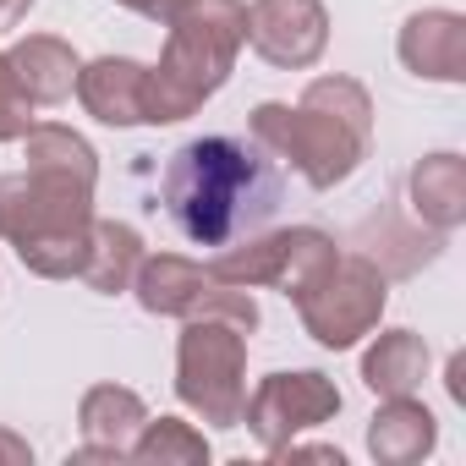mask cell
Instances as JSON below:
<instances>
[{"mask_svg":"<svg viewBox=\"0 0 466 466\" xmlns=\"http://www.w3.org/2000/svg\"><path fill=\"white\" fill-rule=\"evenodd\" d=\"M384 302H390V275H379V264L362 258V253H340L297 297V313H302V329L324 351H346V346H357L362 335L379 329Z\"/></svg>","mask_w":466,"mask_h":466,"instance_id":"obj_7","label":"cell"},{"mask_svg":"<svg viewBox=\"0 0 466 466\" xmlns=\"http://www.w3.org/2000/svg\"><path fill=\"white\" fill-rule=\"evenodd\" d=\"M340 406H346V395L335 390L329 373H319V368H291V373L258 379V390H253L248 406H242V422H248V433L258 439V450H264L269 461H280V450H286L291 439H302L308 428L335 422Z\"/></svg>","mask_w":466,"mask_h":466,"instance_id":"obj_9","label":"cell"},{"mask_svg":"<svg viewBox=\"0 0 466 466\" xmlns=\"http://www.w3.org/2000/svg\"><path fill=\"white\" fill-rule=\"evenodd\" d=\"M6 61H12V72H17V83H23V94L34 99V105H61V99H72V88H77V50L66 45V39H56V34H23L12 50H6Z\"/></svg>","mask_w":466,"mask_h":466,"instance_id":"obj_16","label":"cell"},{"mask_svg":"<svg viewBox=\"0 0 466 466\" xmlns=\"http://www.w3.org/2000/svg\"><path fill=\"white\" fill-rule=\"evenodd\" d=\"M159 198L181 237L198 248H230L264 230L280 208V170L253 137H192L170 154Z\"/></svg>","mask_w":466,"mask_h":466,"instance_id":"obj_1","label":"cell"},{"mask_svg":"<svg viewBox=\"0 0 466 466\" xmlns=\"http://www.w3.org/2000/svg\"><path fill=\"white\" fill-rule=\"evenodd\" d=\"M461 379H466V357H461V351H455V357H450V379H444V384H450V395H455V400H466V384H461Z\"/></svg>","mask_w":466,"mask_h":466,"instance_id":"obj_25","label":"cell"},{"mask_svg":"<svg viewBox=\"0 0 466 466\" xmlns=\"http://www.w3.org/2000/svg\"><path fill=\"white\" fill-rule=\"evenodd\" d=\"M439 444V417L417 395H395L373 411L368 422V455L379 466H417Z\"/></svg>","mask_w":466,"mask_h":466,"instance_id":"obj_14","label":"cell"},{"mask_svg":"<svg viewBox=\"0 0 466 466\" xmlns=\"http://www.w3.org/2000/svg\"><path fill=\"white\" fill-rule=\"evenodd\" d=\"M23 159L28 170H50V176H66L77 187H99V154L83 132L72 127H56V121H34L23 132Z\"/></svg>","mask_w":466,"mask_h":466,"instance_id":"obj_19","label":"cell"},{"mask_svg":"<svg viewBox=\"0 0 466 466\" xmlns=\"http://www.w3.org/2000/svg\"><path fill=\"white\" fill-rule=\"evenodd\" d=\"M335 258H340V248H335L329 230H319V225H286V230H253V237L219 248L214 264H208V275L225 280V286H242V291L269 286V291H286L297 302Z\"/></svg>","mask_w":466,"mask_h":466,"instance_id":"obj_6","label":"cell"},{"mask_svg":"<svg viewBox=\"0 0 466 466\" xmlns=\"http://www.w3.org/2000/svg\"><path fill=\"white\" fill-rule=\"evenodd\" d=\"M72 94L99 127H148V66L132 56H99L77 66Z\"/></svg>","mask_w":466,"mask_h":466,"instance_id":"obj_12","label":"cell"},{"mask_svg":"<svg viewBox=\"0 0 466 466\" xmlns=\"http://www.w3.org/2000/svg\"><path fill=\"white\" fill-rule=\"evenodd\" d=\"M28 127H34V99L23 94L12 61L0 56V143H23Z\"/></svg>","mask_w":466,"mask_h":466,"instance_id":"obj_21","label":"cell"},{"mask_svg":"<svg viewBox=\"0 0 466 466\" xmlns=\"http://www.w3.org/2000/svg\"><path fill=\"white\" fill-rule=\"evenodd\" d=\"M28 461H34L28 439H17L12 428H0V466H28Z\"/></svg>","mask_w":466,"mask_h":466,"instance_id":"obj_23","label":"cell"},{"mask_svg":"<svg viewBox=\"0 0 466 466\" xmlns=\"http://www.w3.org/2000/svg\"><path fill=\"white\" fill-rule=\"evenodd\" d=\"M428 379V340L417 329H384L368 351H362V384L379 400L395 395H417Z\"/></svg>","mask_w":466,"mask_h":466,"instance_id":"obj_17","label":"cell"},{"mask_svg":"<svg viewBox=\"0 0 466 466\" xmlns=\"http://www.w3.org/2000/svg\"><path fill=\"white\" fill-rule=\"evenodd\" d=\"M148 422V406L137 390L127 384H94L77 406V428H83V450L72 461H127L137 428Z\"/></svg>","mask_w":466,"mask_h":466,"instance_id":"obj_13","label":"cell"},{"mask_svg":"<svg viewBox=\"0 0 466 466\" xmlns=\"http://www.w3.org/2000/svg\"><path fill=\"white\" fill-rule=\"evenodd\" d=\"M137 264H143V237H137V230L127 219H99L94 214V225H88V258H83L77 280H88L99 297H121V291H132Z\"/></svg>","mask_w":466,"mask_h":466,"instance_id":"obj_18","label":"cell"},{"mask_svg":"<svg viewBox=\"0 0 466 466\" xmlns=\"http://www.w3.org/2000/svg\"><path fill=\"white\" fill-rule=\"evenodd\" d=\"M94 187H77L50 170L0 176V237H6L39 280H72L88 258Z\"/></svg>","mask_w":466,"mask_h":466,"instance_id":"obj_4","label":"cell"},{"mask_svg":"<svg viewBox=\"0 0 466 466\" xmlns=\"http://www.w3.org/2000/svg\"><path fill=\"white\" fill-rule=\"evenodd\" d=\"M116 6H127V12H137V17H148V23H170L187 0H116Z\"/></svg>","mask_w":466,"mask_h":466,"instance_id":"obj_22","label":"cell"},{"mask_svg":"<svg viewBox=\"0 0 466 466\" xmlns=\"http://www.w3.org/2000/svg\"><path fill=\"white\" fill-rule=\"evenodd\" d=\"M127 455L143 461V466H203L208 461V439L192 422H181V417H148Z\"/></svg>","mask_w":466,"mask_h":466,"instance_id":"obj_20","label":"cell"},{"mask_svg":"<svg viewBox=\"0 0 466 466\" xmlns=\"http://www.w3.org/2000/svg\"><path fill=\"white\" fill-rule=\"evenodd\" d=\"M248 137L269 159H286L313 192H329L373 154V99L357 77H313L297 105L264 99L248 116Z\"/></svg>","mask_w":466,"mask_h":466,"instance_id":"obj_2","label":"cell"},{"mask_svg":"<svg viewBox=\"0 0 466 466\" xmlns=\"http://www.w3.org/2000/svg\"><path fill=\"white\" fill-rule=\"evenodd\" d=\"M248 45L280 72H308L329 50L324 0H253L248 6Z\"/></svg>","mask_w":466,"mask_h":466,"instance_id":"obj_10","label":"cell"},{"mask_svg":"<svg viewBox=\"0 0 466 466\" xmlns=\"http://www.w3.org/2000/svg\"><path fill=\"white\" fill-rule=\"evenodd\" d=\"M176 400L208 428H242L248 406V329L230 319H187L176 340Z\"/></svg>","mask_w":466,"mask_h":466,"instance_id":"obj_5","label":"cell"},{"mask_svg":"<svg viewBox=\"0 0 466 466\" xmlns=\"http://www.w3.org/2000/svg\"><path fill=\"white\" fill-rule=\"evenodd\" d=\"M395 56L411 77H428V83H466V17L450 12V6H428V12H411L400 23V39H395Z\"/></svg>","mask_w":466,"mask_h":466,"instance_id":"obj_11","label":"cell"},{"mask_svg":"<svg viewBox=\"0 0 466 466\" xmlns=\"http://www.w3.org/2000/svg\"><path fill=\"white\" fill-rule=\"evenodd\" d=\"M28 17V0H0V34H12Z\"/></svg>","mask_w":466,"mask_h":466,"instance_id":"obj_24","label":"cell"},{"mask_svg":"<svg viewBox=\"0 0 466 466\" xmlns=\"http://www.w3.org/2000/svg\"><path fill=\"white\" fill-rule=\"evenodd\" d=\"M406 192H411V214H417L428 230L450 237V230L466 219V159H461V154H450V148H444V154L417 159V165H411Z\"/></svg>","mask_w":466,"mask_h":466,"instance_id":"obj_15","label":"cell"},{"mask_svg":"<svg viewBox=\"0 0 466 466\" xmlns=\"http://www.w3.org/2000/svg\"><path fill=\"white\" fill-rule=\"evenodd\" d=\"M165 28L170 39L159 50V66H148V127L198 116L230 83L248 45V6L242 0H187Z\"/></svg>","mask_w":466,"mask_h":466,"instance_id":"obj_3","label":"cell"},{"mask_svg":"<svg viewBox=\"0 0 466 466\" xmlns=\"http://www.w3.org/2000/svg\"><path fill=\"white\" fill-rule=\"evenodd\" d=\"M132 297L154 319H198V313H208V319L242 324L248 335L258 329V302L242 286L214 280L208 264H192L181 253H143V264L132 275Z\"/></svg>","mask_w":466,"mask_h":466,"instance_id":"obj_8","label":"cell"}]
</instances>
